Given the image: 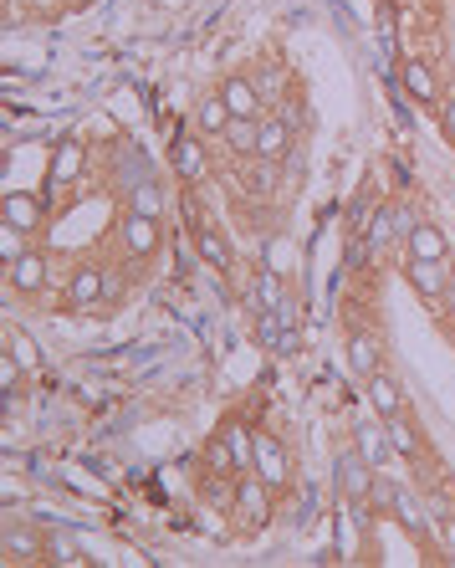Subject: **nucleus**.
<instances>
[{"mask_svg": "<svg viewBox=\"0 0 455 568\" xmlns=\"http://www.w3.org/2000/svg\"><path fill=\"white\" fill-rule=\"evenodd\" d=\"M47 558L52 563H62V568H72V563H87V553L67 538V533H57V538H47Z\"/></svg>", "mask_w": 455, "mask_h": 568, "instance_id": "29", "label": "nucleus"}, {"mask_svg": "<svg viewBox=\"0 0 455 568\" xmlns=\"http://www.w3.org/2000/svg\"><path fill=\"white\" fill-rule=\"evenodd\" d=\"M292 323L282 318V313H256V343L261 348H292Z\"/></svg>", "mask_w": 455, "mask_h": 568, "instance_id": "21", "label": "nucleus"}, {"mask_svg": "<svg viewBox=\"0 0 455 568\" xmlns=\"http://www.w3.org/2000/svg\"><path fill=\"white\" fill-rule=\"evenodd\" d=\"M0 548H6V558H47V543H41L36 533H26V528H11Z\"/></svg>", "mask_w": 455, "mask_h": 568, "instance_id": "27", "label": "nucleus"}, {"mask_svg": "<svg viewBox=\"0 0 455 568\" xmlns=\"http://www.w3.org/2000/svg\"><path fill=\"white\" fill-rule=\"evenodd\" d=\"M251 82H256V93H261L266 103H271V98H282V93H287V77H282V67H261V72H256Z\"/></svg>", "mask_w": 455, "mask_h": 568, "instance_id": "30", "label": "nucleus"}, {"mask_svg": "<svg viewBox=\"0 0 455 568\" xmlns=\"http://www.w3.org/2000/svg\"><path fill=\"white\" fill-rule=\"evenodd\" d=\"M220 98L231 103V113H236V118H256V113H261V103H266V98L256 93V82H251V77H231V82L220 87Z\"/></svg>", "mask_w": 455, "mask_h": 568, "instance_id": "16", "label": "nucleus"}, {"mask_svg": "<svg viewBox=\"0 0 455 568\" xmlns=\"http://www.w3.org/2000/svg\"><path fill=\"white\" fill-rule=\"evenodd\" d=\"M251 313H282L287 323H292V297H287V277H277V272H256V282H251Z\"/></svg>", "mask_w": 455, "mask_h": 568, "instance_id": "4", "label": "nucleus"}, {"mask_svg": "<svg viewBox=\"0 0 455 568\" xmlns=\"http://www.w3.org/2000/svg\"><path fill=\"white\" fill-rule=\"evenodd\" d=\"M123 251L133 256V261H144V256H154L159 251V221L154 215H139V210H128L123 215Z\"/></svg>", "mask_w": 455, "mask_h": 568, "instance_id": "6", "label": "nucleus"}, {"mask_svg": "<svg viewBox=\"0 0 455 568\" xmlns=\"http://www.w3.org/2000/svg\"><path fill=\"white\" fill-rule=\"evenodd\" d=\"M195 246H200V256L210 261V267H231V246H225V236L215 226H200L195 231Z\"/></svg>", "mask_w": 455, "mask_h": 568, "instance_id": "25", "label": "nucleus"}, {"mask_svg": "<svg viewBox=\"0 0 455 568\" xmlns=\"http://www.w3.org/2000/svg\"><path fill=\"white\" fill-rule=\"evenodd\" d=\"M11 354L21 359V369H26V374H41V369H47V354H41L36 338H26V333H11Z\"/></svg>", "mask_w": 455, "mask_h": 568, "instance_id": "28", "label": "nucleus"}, {"mask_svg": "<svg viewBox=\"0 0 455 568\" xmlns=\"http://www.w3.org/2000/svg\"><path fill=\"white\" fill-rule=\"evenodd\" d=\"M256 154H261L266 164L287 159V154H292V123H287V118H266L261 134H256Z\"/></svg>", "mask_w": 455, "mask_h": 568, "instance_id": "11", "label": "nucleus"}, {"mask_svg": "<svg viewBox=\"0 0 455 568\" xmlns=\"http://www.w3.org/2000/svg\"><path fill=\"white\" fill-rule=\"evenodd\" d=\"M369 405H374V415H399L404 410V395H399V384H394V374H369Z\"/></svg>", "mask_w": 455, "mask_h": 568, "instance_id": "17", "label": "nucleus"}, {"mask_svg": "<svg viewBox=\"0 0 455 568\" xmlns=\"http://www.w3.org/2000/svg\"><path fill=\"white\" fill-rule=\"evenodd\" d=\"M205 466L210 471H236V456H231V446H225V435H215V441L205 446Z\"/></svg>", "mask_w": 455, "mask_h": 568, "instance_id": "32", "label": "nucleus"}, {"mask_svg": "<svg viewBox=\"0 0 455 568\" xmlns=\"http://www.w3.org/2000/svg\"><path fill=\"white\" fill-rule=\"evenodd\" d=\"M21 359L11 354V348H6V359H0V395H16V384H21Z\"/></svg>", "mask_w": 455, "mask_h": 568, "instance_id": "33", "label": "nucleus"}, {"mask_svg": "<svg viewBox=\"0 0 455 568\" xmlns=\"http://www.w3.org/2000/svg\"><path fill=\"white\" fill-rule=\"evenodd\" d=\"M231 118H236V113H231V103H225L220 93H215V98H205V103H200V113H195L200 134H225V128H231Z\"/></svg>", "mask_w": 455, "mask_h": 568, "instance_id": "22", "label": "nucleus"}, {"mask_svg": "<svg viewBox=\"0 0 455 568\" xmlns=\"http://www.w3.org/2000/svg\"><path fill=\"white\" fill-rule=\"evenodd\" d=\"M440 548L455 558V512H450V517H440Z\"/></svg>", "mask_w": 455, "mask_h": 568, "instance_id": "34", "label": "nucleus"}, {"mask_svg": "<svg viewBox=\"0 0 455 568\" xmlns=\"http://www.w3.org/2000/svg\"><path fill=\"white\" fill-rule=\"evenodd\" d=\"M128 210H139V215H164V190H159V180H144V185H133L128 190Z\"/></svg>", "mask_w": 455, "mask_h": 568, "instance_id": "23", "label": "nucleus"}, {"mask_svg": "<svg viewBox=\"0 0 455 568\" xmlns=\"http://www.w3.org/2000/svg\"><path fill=\"white\" fill-rule=\"evenodd\" d=\"M82 169H87V149L77 139H62L57 154H52V185H77Z\"/></svg>", "mask_w": 455, "mask_h": 568, "instance_id": "14", "label": "nucleus"}, {"mask_svg": "<svg viewBox=\"0 0 455 568\" xmlns=\"http://www.w3.org/2000/svg\"><path fill=\"white\" fill-rule=\"evenodd\" d=\"M440 128H445V139L455 144V98H445V103H440Z\"/></svg>", "mask_w": 455, "mask_h": 568, "instance_id": "35", "label": "nucleus"}, {"mask_svg": "<svg viewBox=\"0 0 455 568\" xmlns=\"http://www.w3.org/2000/svg\"><path fill=\"white\" fill-rule=\"evenodd\" d=\"M256 134H261V123L256 118H231V128H225V144H231V154H256Z\"/></svg>", "mask_w": 455, "mask_h": 568, "instance_id": "24", "label": "nucleus"}, {"mask_svg": "<svg viewBox=\"0 0 455 568\" xmlns=\"http://www.w3.org/2000/svg\"><path fill=\"white\" fill-rule=\"evenodd\" d=\"M251 471L261 476L271 492H282V487L292 482V456H287V446L271 441V435H256V461H251Z\"/></svg>", "mask_w": 455, "mask_h": 568, "instance_id": "2", "label": "nucleus"}, {"mask_svg": "<svg viewBox=\"0 0 455 568\" xmlns=\"http://www.w3.org/2000/svg\"><path fill=\"white\" fill-rule=\"evenodd\" d=\"M353 446H358V456L369 461L374 471H384L389 461H394V446H389V430H384V415L379 420H353Z\"/></svg>", "mask_w": 455, "mask_h": 568, "instance_id": "3", "label": "nucleus"}, {"mask_svg": "<svg viewBox=\"0 0 455 568\" xmlns=\"http://www.w3.org/2000/svg\"><path fill=\"white\" fill-rule=\"evenodd\" d=\"M236 517H241V528H261V522L271 517V487L261 482L256 471L241 476V497H236Z\"/></svg>", "mask_w": 455, "mask_h": 568, "instance_id": "5", "label": "nucleus"}, {"mask_svg": "<svg viewBox=\"0 0 455 568\" xmlns=\"http://www.w3.org/2000/svg\"><path fill=\"white\" fill-rule=\"evenodd\" d=\"M404 277H409V287H415L425 302H435L440 292H450L445 261H415V256H409V261H404Z\"/></svg>", "mask_w": 455, "mask_h": 568, "instance_id": "9", "label": "nucleus"}, {"mask_svg": "<svg viewBox=\"0 0 455 568\" xmlns=\"http://www.w3.org/2000/svg\"><path fill=\"white\" fill-rule=\"evenodd\" d=\"M348 369H353L358 379H369V374H379V369H384V354H379V338H369V333H353V338H348Z\"/></svg>", "mask_w": 455, "mask_h": 568, "instance_id": "15", "label": "nucleus"}, {"mask_svg": "<svg viewBox=\"0 0 455 568\" xmlns=\"http://www.w3.org/2000/svg\"><path fill=\"white\" fill-rule=\"evenodd\" d=\"M0 256H6V267L26 256V231L21 226H0Z\"/></svg>", "mask_w": 455, "mask_h": 568, "instance_id": "31", "label": "nucleus"}, {"mask_svg": "<svg viewBox=\"0 0 455 568\" xmlns=\"http://www.w3.org/2000/svg\"><path fill=\"white\" fill-rule=\"evenodd\" d=\"M358 502H338V512H333V553L348 563L353 553H358Z\"/></svg>", "mask_w": 455, "mask_h": 568, "instance_id": "13", "label": "nucleus"}, {"mask_svg": "<svg viewBox=\"0 0 455 568\" xmlns=\"http://www.w3.org/2000/svg\"><path fill=\"white\" fill-rule=\"evenodd\" d=\"M404 251L415 256V261H450V241H445V231L430 226V221H415V226H409Z\"/></svg>", "mask_w": 455, "mask_h": 568, "instance_id": "7", "label": "nucleus"}, {"mask_svg": "<svg viewBox=\"0 0 455 568\" xmlns=\"http://www.w3.org/2000/svg\"><path fill=\"white\" fill-rule=\"evenodd\" d=\"M174 169L185 174V180H195V174L205 169V149H200V139H190V134H185V139L174 144Z\"/></svg>", "mask_w": 455, "mask_h": 568, "instance_id": "26", "label": "nucleus"}, {"mask_svg": "<svg viewBox=\"0 0 455 568\" xmlns=\"http://www.w3.org/2000/svg\"><path fill=\"white\" fill-rule=\"evenodd\" d=\"M6 282H11V292H21V297H36L41 287H47V256H41V251H26L21 261H11Z\"/></svg>", "mask_w": 455, "mask_h": 568, "instance_id": "10", "label": "nucleus"}, {"mask_svg": "<svg viewBox=\"0 0 455 568\" xmlns=\"http://www.w3.org/2000/svg\"><path fill=\"white\" fill-rule=\"evenodd\" d=\"M384 430H389L394 456H404V461H415V456H420V435H415V425L404 420V410H399V415H384Z\"/></svg>", "mask_w": 455, "mask_h": 568, "instance_id": "18", "label": "nucleus"}, {"mask_svg": "<svg viewBox=\"0 0 455 568\" xmlns=\"http://www.w3.org/2000/svg\"><path fill=\"white\" fill-rule=\"evenodd\" d=\"M6 226H21V231H36L41 226V200L36 195H6Z\"/></svg>", "mask_w": 455, "mask_h": 568, "instance_id": "19", "label": "nucleus"}, {"mask_svg": "<svg viewBox=\"0 0 455 568\" xmlns=\"http://www.w3.org/2000/svg\"><path fill=\"white\" fill-rule=\"evenodd\" d=\"M374 476H379V471L358 456V446H353V451H338V502H369Z\"/></svg>", "mask_w": 455, "mask_h": 568, "instance_id": "1", "label": "nucleus"}, {"mask_svg": "<svg viewBox=\"0 0 455 568\" xmlns=\"http://www.w3.org/2000/svg\"><path fill=\"white\" fill-rule=\"evenodd\" d=\"M404 87L415 103H440V87H435V72L425 62H404Z\"/></svg>", "mask_w": 455, "mask_h": 568, "instance_id": "20", "label": "nucleus"}, {"mask_svg": "<svg viewBox=\"0 0 455 568\" xmlns=\"http://www.w3.org/2000/svg\"><path fill=\"white\" fill-rule=\"evenodd\" d=\"M103 297H108V272L77 267V272L67 277V308H93V302H103Z\"/></svg>", "mask_w": 455, "mask_h": 568, "instance_id": "8", "label": "nucleus"}, {"mask_svg": "<svg viewBox=\"0 0 455 568\" xmlns=\"http://www.w3.org/2000/svg\"><path fill=\"white\" fill-rule=\"evenodd\" d=\"M261 267L292 282V277H297V267H302V256H297V246H292L287 236H266V241H261Z\"/></svg>", "mask_w": 455, "mask_h": 568, "instance_id": "12", "label": "nucleus"}]
</instances>
